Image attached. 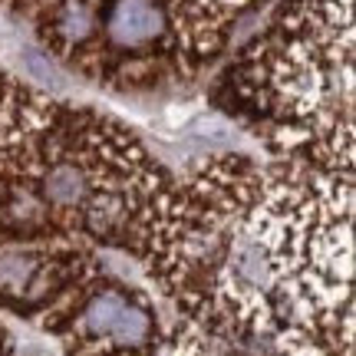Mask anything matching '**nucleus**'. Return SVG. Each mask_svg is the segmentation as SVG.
Listing matches in <instances>:
<instances>
[{
	"label": "nucleus",
	"mask_w": 356,
	"mask_h": 356,
	"mask_svg": "<svg viewBox=\"0 0 356 356\" xmlns=\"http://www.w3.org/2000/svg\"><path fill=\"white\" fill-rule=\"evenodd\" d=\"M244 96L333 162L353 145V0H293L238 73Z\"/></svg>",
	"instance_id": "nucleus-1"
},
{
	"label": "nucleus",
	"mask_w": 356,
	"mask_h": 356,
	"mask_svg": "<svg viewBox=\"0 0 356 356\" xmlns=\"http://www.w3.org/2000/svg\"><path fill=\"white\" fill-rule=\"evenodd\" d=\"M126 293L122 291H102L96 293L92 300L86 304V310H83V317H79V330L89 333V337H109V330H113L115 317L122 314V307H126Z\"/></svg>",
	"instance_id": "nucleus-2"
},
{
	"label": "nucleus",
	"mask_w": 356,
	"mask_h": 356,
	"mask_svg": "<svg viewBox=\"0 0 356 356\" xmlns=\"http://www.w3.org/2000/svg\"><path fill=\"white\" fill-rule=\"evenodd\" d=\"M149 333H152L149 310H145V307H136V304H126L122 314L115 317L109 337H113V343H119V346H142L149 340Z\"/></svg>",
	"instance_id": "nucleus-3"
},
{
	"label": "nucleus",
	"mask_w": 356,
	"mask_h": 356,
	"mask_svg": "<svg viewBox=\"0 0 356 356\" xmlns=\"http://www.w3.org/2000/svg\"><path fill=\"white\" fill-rule=\"evenodd\" d=\"M40 270V254L33 251H10L0 254V291H24Z\"/></svg>",
	"instance_id": "nucleus-4"
},
{
	"label": "nucleus",
	"mask_w": 356,
	"mask_h": 356,
	"mask_svg": "<svg viewBox=\"0 0 356 356\" xmlns=\"http://www.w3.org/2000/svg\"><path fill=\"white\" fill-rule=\"evenodd\" d=\"M3 10H17V13H33L40 7V0H0Z\"/></svg>",
	"instance_id": "nucleus-5"
}]
</instances>
